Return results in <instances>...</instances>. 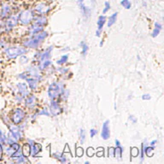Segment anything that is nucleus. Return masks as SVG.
<instances>
[{
    "mask_svg": "<svg viewBox=\"0 0 164 164\" xmlns=\"http://www.w3.org/2000/svg\"><path fill=\"white\" fill-rule=\"evenodd\" d=\"M2 156H3V146L2 144H0V160L2 159Z\"/></svg>",
    "mask_w": 164,
    "mask_h": 164,
    "instance_id": "nucleus-48",
    "label": "nucleus"
},
{
    "mask_svg": "<svg viewBox=\"0 0 164 164\" xmlns=\"http://www.w3.org/2000/svg\"><path fill=\"white\" fill-rule=\"evenodd\" d=\"M106 22V17L104 16H100L98 17V20H97V30L96 32V36L97 37H100L101 35V32L103 30V28H104V24Z\"/></svg>",
    "mask_w": 164,
    "mask_h": 164,
    "instance_id": "nucleus-12",
    "label": "nucleus"
},
{
    "mask_svg": "<svg viewBox=\"0 0 164 164\" xmlns=\"http://www.w3.org/2000/svg\"><path fill=\"white\" fill-rule=\"evenodd\" d=\"M121 5L126 10H130L131 7H132V3L129 0H121Z\"/></svg>",
    "mask_w": 164,
    "mask_h": 164,
    "instance_id": "nucleus-28",
    "label": "nucleus"
},
{
    "mask_svg": "<svg viewBox=\"0 0 164 164\" xmlns=\"http://www.w3.org/2000/svg\"><path fill=\"white\" fill-rule=\"evenodd\" d=\"M27 73L29 74V77H33L37 79L38 81H40L41 80V75L40 74V72L36 68L34 67H29L27 69Z\"/></svg>",
    "mask_w": 164,
    "mask_h": 164,
    "instance_id": "nucleus-17",
    "label": "nucleus"
},
{
    "mask_svg": "<svg viewBox=\"0 0 164 164\" xmlns=\"http://www.w3.org/2000/svg\"><path fill=\"white\" fill-rule=\"evenodd\" d=\"M35 103H36V97H35L34 95H30L29 97H27L26 98V101H25L26 106L29 108L34 107L35 105Z\"/></svg>",
    "mask_w": 164,
    "mask_h": 164,
    "instance_id": "nucleus-21",
    "label": "nucleus"
},
{
    "mask_svg": "<svg viewBox=\"0 0 164 164\" xmlns=\"http://www.w3.org/2000/svg\"><path fill=\"white\" fill-rule=\"evenodd\" d=\"M50 115H58L59 114H61L62 109H61L60 105L57 104V102H56V101H54V99H52L50 105Z\"/></svg>",
    "mask_w": 164,
    "mask_h": 164,
    "instance_id": "nucleus-10",
    "label": "nucleus"
},
{
    "mask_svg": "<svg viewBox=\"0 0 164 164\" xmlns=\"http://www.w3.org/2000/svg\"><path fill=\"white\" fill-rule=\"evenodd\" d=\"M151 98V97L150 94H144V95L142 96V99H143V100H150Z\"/></svg>",
    "mask_w": 164,
    "mask_h": 164,
    "instance_id": "nucleus-44",
    "label": "nucleus"
},
{
    "mask_svg": "<svg viewBox=\"0 0 164 164\" xmlns=\"http://www.w3.org/2000/svg\"><path fill=\"white\" fill-rule=\"evenodd\" d=\"M156 143H157V140L151 141V146H154L155 144H156Z\"/></svg>",
    "mask_w": 164,
    "mask_h": 164,
    "instance_id": "nucleus-51",
    "label": "nucleus"
},
{
    "mask_svg": "<svg viewBox=\"0 0 164 164\" xmlns=\"http://www.w3.org/2000/svg\"><path fill=\"white\" fill-rule=\"evenodd\" d=\"M144 153H145L146 156L149 157H152L153 154H154V147L151 146V145L150 147H145V149H144Z\"/></svg>",
    "mask_w": 164,
    "mask_h": 164,
    "instance_id": "nucleus-29",
    "label": "nucleus"
},
{
    "mask_svg": "<svg viewBox=\"0 0 164 164\" xmlns=\"http://www.w3.org/2000/svg\"><path fill=\"white\" fill-rule=\"evenodd\" d=\"M28 143H30L31 153L30 155L33 157H38L37 155L40 153L42 150V145L39 143H34L33 140H28Z\"/></svg>",
    "mask_w": 164,
    "mask_h": 164,
    "instance_id": "nucleus-7",
    "label": "nucleus"
},
{
    "mask_svg": "<svg viewBox=\"0 0 164 164\" xmlns=\"http://www.w3.org/2000/svg\"><path fill=\"white\" fill-rule=\"evenodd\" d=\"M27 62H28V58L26 57L24 55L22 56H21V63H27Z\"/></svg>",
    "mask_w": 164,
    "mask_h": 164,
    "instance_id": "nucleus-41",
    "label": "nucleus"
},
{
    "mask_svg": "<svg viewBox=\"0 0 164 164\" xmlns=\"http://www.w3.org/2000/svg\"><path fill=\"white\" fill-rule=\"evenodd\" d=\"M11 118H12V121L14 122V124L18 125L23 121V119L25 118V112L20 108H17L16 110L14 111Z\"/></svg>",
    "mask_w": 164,
    "mask_h": 164,
    "instance_id": "nucleus-6",
    "label": "nucleus"
},
{
    "mask_svg": "<svg viewBox=\"0 0 164 164\" xmlns=\"http://www.w3.org/2000/svg\"><path fill=\"white\" fill-rule=\"evenodd\" d=\"M59 161H60L62 163H65V162H68V159L64 155H62V157H61V158L59 159Z\"/></svg>",
    "mask_w": 164,
    "mask_h": 164,
    "instance_id": "nucleus-43",
    "label": "nucleus"
},
{
    "mask_svg": "<svg viewBox=\"0 0 164 164\" xmlns=\"http://www.w3.org/2000/svg\"><path fill=\"white\" fill-rule=\"evenodd\" d=\"M51 50H52V46H50L49 48H47L46 50H45L44 52L40 54V62L41 61L46 60V59H50V53H51Z\"/></svg>",
    "mask_w": 164,
    "mask_h": 164,
    "instance_id": "nucleus-22",
    "label": "nucleus"
},
{
    "mask_svg": "<svg viewBox=\"0 0 164 164\" xmlns=\"http://www.w3.org/2000/svg\"><path fill=\"white\" fill-rule=\"evenodd\" d=\"M57 70L59 71L60 73H62V74H65V73H67L68 71V69L66 68H59Z\"/></svg>",
    "mask_w": 164,
    "mask_h": 164,
    "instance_id": "nucleus-45",
    "label": "nucleus"
},
{
    "mask_svg": "<svg viewBox=\"0 0 164 164\" xmlns=\"http://www.w3.org/2000/svg\"><path fill=\"white\" fill-rule=\"evenodd\" d=\"M75 154H76V156H77L78 157H81L84 154L83 149L81 147H78L77 149H76V151H75Z\"/></svg>",
    "mask_w": 164,
    "mask_h": 164,
    "instance_id": "nucleus-36",
    "label": "nucleus"
},
{
    "mask_svg": "<svg viewBox=\"0 0 164 164\" xmlns=\"http://www.w3.org/2000/svg\"><path fill=\"white\" fill-rule=\"evenodd\" d=\"M18 23V18L16 16H10L6 21V23H5V28L7 31L12 29L13 27H15Z\"/></svg>",
    "mask_w": 164,
    "mask_h": 164,
    "instance_id": "nucleus-9",
    "label": "nucleus"
},
{
    "mask_svg": "<svg viewBox=\"0 0 164 164\" xmlns=\"http://www.w3.org/2000/svg\"><path fill=\"white\" fill-rule=\"evenodd\" d=\"M43 31V27L42 26H39V25H36V24H33L31 27L28 30V33L31 34V35H34V34H39L40 32Z\"/></svg>",
    "mask_w": 164,
    "mask_h": 164,
    "instance_id": "nucleus-20",
    "label": "nucleus"
},
{
    "mask_svg": "<svg viewBox=\"0 0 164 164\" xmlns=\"http://www.w3.org/2000/svg\"><path fill=\"white\" fill-rule=\"evenodd\" d=\"M129 120H131V121H133L134 123H135V122H136V121H137V120H136L135 118H134V116H133V115H131L130 117H129Z\"/></svg>",
    "mask_w": 164,
    "mask_h": 164,
    "instance_id": "nucleus-49",
    "label": "nucleus"
},
{
    "mask_svg": "<svg viewBox=\"0 0 164 164\" xmlns=\"http://www.w3.org/2000/svg\"><path fill=\"white\" fill-rule=\"evenodd\" d=\"M47 36H48V33L46 31H41L39 34H34L30 39L24 41L23 45L25 47H27V48L36 49L46 39Z\"/></svg>",
    "mask_w": 164,
    "mask_h": 164,
    "instance_id": "nucleus-1",
    "label": "nucleus"
},
{
    "mask_svg": "<svg viewBox=\"0 0 164 164\" xmlns=\"http://www.w3.org/2000/svg\"><path fill=\"white\" fill-rule=\"evenodd\" d=\"M110 10V3L109 2H105L104 3V9L103 10V14H106Z\"/></svg>",
    "mask_w": 164,
    "mask_h": 164,
    "instance_id": "nucleus-37",
    "label": "nucleus"
},
{
    "mask_svg": "<svg viewBox=\"0 0 164 164\" xmlns=\"http://www.w3.org/2000/svg\"><path fill=\"white\" fill-rule=\"evenodd\" d=\"M34 13L30 10H25L19 15L18 21H20L22 25H28L32 22L34 19Z\"/></svg>",
    "mask_w": 164,
    "mask_h": 164,
    "instance_id": "nucleus-5",
    "label": "nucleus"
},
{
    "mask_svg": "<svg viewBox=\"0 0 164 164\" xmlns=\"http://www.w3.org/2000/svg\"><path fill=\"white\" fill-rule=\"evenodd\" d=\"M17 89L20 92L21 96L22 97H27V95L29 94L28 91V87H27V84L25 83H18L17 84Z\"/></svg>",
    "mask_w": 164,
    "mask_h": 164,
    "instance_id": "nucleus-15",
    "label": "nucleus"
},
{
    "mask_svg": "<svg viewBox=\"0 0 164 164\" xmlns=\"http://www.w3.org/2000/svg\"><path fill=\"white\" fill-rule=\"evenodd\" d=\"M64 91V86L62 82H53L48 88V96L50 99H55L60 95H63Z\"/></svg>",
    "mask_w": 164,
    "mask_h": 164,
    "instance_id": "nucleus-2",
    "label": "nucleus"
},
{
    "mask_svg": "<svg viewBox=\"0 0 164 164\" xmlns=\"http://www.w3.org/2000/svg\"><path fill=\"white\" fill-rule=\"evenodd\" d=\"M86 140V132L84 129L81 128L80 129V141H81V144H84Z\"/></svg>",
    "mask_w": 164,
    "mask_h": 164,
    "instance_id": "nucleus-32",
    "label": "nucleus"
},
{
    "mask_svg": "<svg viewBox=\"0 0 164 164\" xmlns=\"http://www.w3.org/2000/svg\"><path fill=\"white\" fill-rule=\"evenodd\" d=\"M101 150H102L101 151H97V157H101L104 156V149H101Z\"/></svg>",
    "mask_w": 164,
    "mask_h": 164,
    "instance_id": "nucleus-46",
    "label": "nucleus"
},
{
    "mask_svg": "<svg viewBox=\"0 0 164 164\" xmlns=\"http://www.w3.org/2000/svg\"><path fill=\"white\" fill-rule=\"evenodd\" d=\"M39 115H45V116H50V113L49 112V111H48V110H47L46 108H45V109L41 110L39 112Z\"/></svg>",
    "mask_w": 164,
    "mask_h": 164,
    "instance_id": "nucleus-35",
    "label": "nucleus"
},
{
    "mask_svg": "<svg viewBox=\"0 0 164 164\" xmlns=\"http://www.w3.org/2000/svg\"><path fill=\"white\" fill-rule=\"evenodd\" d=\"M122 148L121 146H116V148H115V157L118 159H121L122 157Z\"/></svg>",
    "mask_w": 164,
    "mask_h": 164,
    "instance_id": "nucleus-27",
    "label": "nucleus"
},
{
    "mask_svg": "<svg viewBox=\"0 0 164 164\" xmlns=\"http://www.w3.org/2000/svg\"><path fill=\"white\" fill-rule=\"evenodd\" d=\"M4 52L8 58L13 59V58H16L17 57H20V56L26 54L27 52V50L23 47H10V48H7L6 50H4Z\"/></svg>",
    "mask_w": 164,
    "mask_h": 164,
    "instance_id": "nucleus-4",
    "label": "nucleus"
},
{
    "mask_svg": "<svg viewBox=\"0 0 164 164\" xmlns=\"http://www.w3.org/2000/svg\"><path fill=\"white\" fill-rule=\"evenodd\" d=\"M7 1H14V0H7Z\"/></svg>",
    "mask_w": 164,
    "mask_h": 164,
    "instance_id": "nucleus-52",
    "label": "nucleus"
},
{
    "mask_svg": "<svg viewBox=\"0 0 164 164\" xmlns=\"http://www.w3.org/2000/svg\"><path fill=\"white\" fill-rule=\"evenodd\" d=\"M117 16H118V13L115 12V13L112 14L109 17V21H108L107 26L108 27H112L115 22H116V20H117Z\"/></svg>",
    "mask_w": 164,
    "mask_h": 164,
    "instance_id": "nucleus-24",
    "label": "nucleus"
},
{
    "mask_svg": "<svg viewBox=\"0 0 164 164\" xmlns=\"http://www.w3.org/2000/svg\"><path fill=\"white\" fill-rule=\"evenodd\" d=\"M115 144H116V146H121V142L118 139H115Z\"/></svg>",
    "mask_w": 164,
    "mask_h": 164,
    "instance_id": "nucleus-50",
    "label": "nucleus"
},
{
    "mask_svg": "<svg viewBox=\"0 0 164 164\" xmlns=\"http://www.w3.org/2000/svg\"><path fill=\"white\" fill-rule=\"evenodd\" d=\"M35 11L39 13L40 15H44V14H46L49 12V10H50V7L48 6L47 4L44 3H40L37 4L36 6H35Z\"/></svg>",
    "mask_w": 164,
    "mask_h": 164,
    "instance_id": "nucleus-14",
    "label": "nucleus"
},
{
    "mask_svg": "<svg viewBox=\"0 0 164 164\" xmlns=\"http://www.w3.org/2000/svg\"><path fill=\"white\" fill-rule=\"evenodd\" d=\"M146 147V144L145 143H143L142 144V146H141V157H140V160L141 162L144 161V149Z\"/></svg>",
    "mask_w": 164,
    "mask_h": 164,
    "instance_id": "nucleus-38",
    "label": "nucleus"
},
{
    "mask_svg": "<svg viewBox=\"0 0 164 164\" xmlns=\"http://www.w3.org/2000/svg\"><path fill=\"white\" fill-rule=\"evenodd\" d=\"M139 154V151L137 147H133L132 148V151H131V156L133 157H138V155Z\"/></svg>",
    "mask_w": 164,
    "mask_h": 164,
    "instance_id": "nucleus-34",
    "label": "nucleus"
},
{
    "mask_svg": "<svg viewBox=\"0 0 164 164\" xmlns=\"http://www.w3.org/2000/svg\"><path fill=\"white\" fill-rule=\"evenodd\" d=\"M21 148L20 144H18L17 142H14L11 144H10V146L8 148H6V154L8 156H11L12 154H14L16 151H18Z\"/></svg>",
    "mask_w": 164,
    "mask_h": 164,
    "instance_id": "nucleus-16",
    "label": "nucleus"
},
{
    "mask_svg": "<svg viewBox=\"0 0 164 164\" xmlns=\"http://www.w3.org/2000/svg\"><path fill=\"white\" fill-rule=\"evenodd\" d=\"M97 134V131L96 130V129H94V128H92V129H91L90 131V136L91 138H93L96 134Z\"/></svg>",
    "mask_w": 164,
    "mask_h": 164,
    "instance_id": "nucleus-42",
    "label": "nucleus"
},
{
    "mask_svg": "<svg viewBox=\"0 0 164 164\" xmlns=\"http://www.w3.org/2000/svg\"><path fill=\"white\" fill-rule=\"evenodd\" d=\"M162 28V26L161 23H159V22H155L154 30H153L152 34H151L152 38L157 37L158 35L160 34V32H161Z\"/></svg>",
    "mask_w": 164,
    "mask_h": 164,
    "instance_id": "nucleus-23",
    "label": "nucleus"
},
{
    "mask_svg": "<svg viewBox=\"0 0 164 164\" xmlns=\"http://www.w3.org/2000/svg\"><path fill=\"white\" fill-rule=\"evenodd\" d=\"M68 60V55H63V56H62V57H61L59 60L57 61V63L59 64V65H62V64L65 63H67Z\"/></svg>",
    "mask_w": 164,
    "mask_h": 164,
    "instance_id": "nucleus-31",
    "label": "nucleus"
},
{
    "mask_svg": "<svg viewBox=\"0 0 164 164\" xmlns=\"http://www.w3.org/2000/svg\"><path fill=\"white\" fill-rule=\"evenodd\" d=\"M9 134L16 141H18L21 138L20 128L17 127V126H16V125H14V124L10 126V133Z\"/></svg>",
    "mask_w": 164,
    "mask_h": 164,
    "instance_id": "nucleus-11",
    "label": "nucleus"
},
{
    "mask_svg": "<svg viewBox=\"0 0 164 164\" xmlns=\"http://www.w3.org/2000/svg\"><path fill=\"white\" fill-rule=\"evenodd\" d=\"M19 78H21V80H26L27 78L29 77V74H28V73H27V71H26V72H23V73H21V74H19V76H18Z\"/></svg>",
    "mask_w": 164,
    "mask_h": 164,
    "instance_id": "nucleus-40",
    "label": "nucleus"
},
{
    "mask_svg": "<svg viewBox=\"0 0 164 164\" xmlns=\"http://www.w3.org/2000/svg\"><path fill=\"white\" fill-rule=\"evenodd\" d=\"M50 65H51V62H50V59H46V60L41 61L39 68H40V70L41 69H45V68H48L49 66H50Z\"/></svg>",
    "mask_w": 164,
    "mask_h": 164,
    "instance_id": "nucleus-26",
    "label": "nucleus"
},
{
    "mask_svg": "<svg viewBox=\"0 0 164 164\" xmlns=\"http://www.w3.org/2000/svg\"><path fill=\"white\" fill-rule=\"evenodd\" d=\"M78 4L80 6L84 17H90L92 9L95 5L94 0H79Z\"/></svg>",
    "mask_w": 164,
    "mask_h": 164,
    "instance_id": "nucleus-3",
    "label": "nucleus"
},
{
    "mask_svg": "<svg viewBox=\"0 0 164 164\" xmlns=\"http://www.w3.org/2000/svg\"><path fill=\"white\" fill-rule=\"evenodd\" d=\"M81 47H82V51H81V54H82L84 57H85V56L87 54V52H88V50H89V47H88V45H87V44L84 43V42H81Z\"/></svg>",
    "mask_w": 164,
    "mask_h": 164,
    "instance_id": "nucleus-30",
    "label": "nucleus"
},
{
    "mask_svg": "<svg viewBox=\"0 0 164 164\" xmlns=\"http://www.w3.org/2000/svg\"><path fill=\"white\" fill-rule=\"evenodd\" d=\"M87 154L88 157H92L94 154H95V151H94V149L92 147H89L88 149H87Z\"/></svg>",
    "mask_w": 164,
    "mask_h": 164,
    "instance_id": "nucleus-39",
    "label": "nucleus"
},
{
    "mask_svg": "<svg viewBox=\"0 0 164 164\" xmlns=\"http://www.w3.org/2000/svg\"><path fill=\"white\" fill-rule=\"evenodd\" d=\"M110 137V121H104V123L103 124V127H102V132H101V138L104 139V140H107Z\"/></svg>",
    "mask_w": 164,
    "mask_h": 164,
    "instance_id": "nucleus-8",
    "label": "nucleus"
},
{
    "mask_svg": "<svg viewBox=\"0 0 164 164\" xmlns=\"http://www.w3.org/2000/svg\"><path fill=\"white\" fill-rule=\"evenodd\" d=\"M21 151H22V154H23L24 157H27L31 153V148H30V144H24L23 148L21 149Z\"/></svg>",
    "mask_w": 164,
    "mask_h": 164,
    "instance_id": "nucleus-25",
    "label": "nucleus"
},
{
    "mask_svg": "<svg viewBox=\"0 0 164 164\" xmlns=\"http://www.w3.org/2000/svg\"><path fill=\"white\" fill-rule=\"evenodd\" d=\"M108 157H110V158L115 157V148L114 147L108 148Z\"/></svg>",
    "mask_w": 164,
    "mask_h": 164,
    "instance_id": "nucleus-33",
    "label": "nucleus"
},
{
    "mask_svg": "<svg viewBox=\"0 0 164 164\" xmlns=\"http://www.w3.org/2000/svg\"><path fill=\"white\" fill-rule=\"evenodd\" d=\"M10 11H11V9H10V5L7 3H3L0 9V18L2 19L6 18L10 14Z\"/></svg>",
    "mask_w": 164,
    "mask_h": 164,
    "instance_id": "nucleus-13",
    "label": "nucleus"
},
{
    "mask_svg": "<svg viewBox=\"0 0 164 164\" xmlns=\"http://www.w3.org/2000/svg\"><path fill=\"white\" fill-rule=\"evenodd\" d=\"M26 81H27V84H28V87H29L31 90H35L37 88L38 81H39L37 79L33 77H28L26 79Z\"/></svg>",
    "mask_w": 164,
    "mask_h": 164,
    "instance_id": "nucleus-19",
    "label": "nucleus"
},
{
    "mask_svg": "<svg viewBox=\"0 0 164 164\" xmlns=\"http://www.w3.org/2000/svg\"><path fill=\"white\" fill-rule=\"evenodd\" d=\"M62 155L61 153H56V154H54V158H57V159H60L61 157H62Z\"/></svg>",
    "mask_w": 164,
    "mask_h": 164,
    "instance_id": "nucleus-47",
    "label": "nucleus"
},
{
    "mask_svg": "<svg viewBox=\"0 0 164 164\" xmlns=\"http://www.w3.org/2000/svg\"><path fill=\"white\" fill-rule=\"evenodd\" d=\"M33 21H34V24H36V25H39V26H42V27H44L45 25L47 24V18L45 16H43L34 17Z\"/></svg>",
    "mask_w": 164,
    "mask_h": 164,
    "instance_id": "nucleus-18",
    "label": "nucleus"
}]
</instances>
